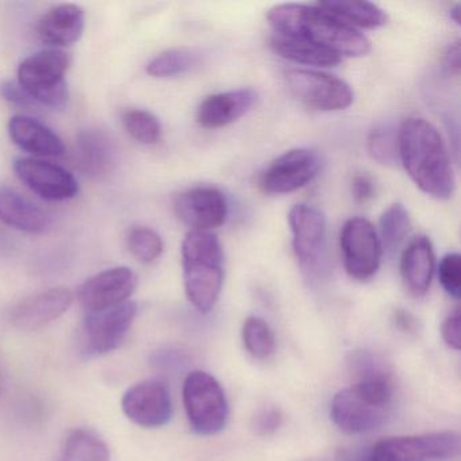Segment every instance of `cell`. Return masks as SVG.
Wrapping results in <instances>:
<instances>
[{
  "label": "cell",
  "instance_id": "1",
  "mask_svg": "<svg viewBox=\"0 0 461 461\" xmlns=\"http://www.w3.org/2000/svg\"><path fill=\"white\" fill-rule=\"evenodd\" d=\"M399 163L426 195L452 198L456 177L439 131L423 118H407L398 131Z\"/></svg>",
  "mask_w": 461,
  "mask_h": 461
},
{
  "label": "cell",
  "instance_id": "2",
  "mask_svg": "<svg viewBox=\"0 0 461 461\" xmlns=\"http://www.w3.org/2000/svg\"><path fill=\"white\" fill-rule=\"evenodd\" d=\"M267 18L275 34L306 40L341 59L363 58L371 50V42L363 33L318 5H277Z\"/></svg>",
  "mask_w": 461,
  "mask_h": 461
},
{
  "label": "cell",
  "instance_id": "3",
  "mask_svg": "<svg viewBox=\"0 0 461 461\" xmlns=\"http://www.w3.org/2000/svg\"><path fill=\"white\" fill-rule=\"evenodd\" d=\"M393 380L384 372L364 375L331 402V420L345 433L361 434L382 426L390 414Z\"/></svg>",
  "mask_w": 461,
  "mask_h": 461
},
{
  "label": "cell",
  "instance_id": "4",
  "mask_svg": "<svg viewBox=\"0 0 461 461\" xmlns=\"http://www.w3.org/2000/svg\"><path fill=\"white\" fill-rule=\"evenodd\" d=\"M182 258L188 301L198 312H212L225 279V256L220 239L212 231H188L183 240Z\"/></svg>",
  "mask_w": 461,
  "mask_h": 461
},
{
  "label": "cell",
  "instance_id": "5",
  "mask_svg": "<svg viewBox=\"0 0 461 461\" xmlns=\"http://www.w3.org/2000/svg\"><path fill=\"white\" fill-rule=\"evenodd\" d=\"M68 67L69 58L63 50H41L20 64L18 85L32 101L52 109H64L69 98L66 82Z\"/></svg>",
  "mask_w": 461,
  "mask_h": 461
},
{
  "label": "cell",
  "instance_id": "6",
  "mask_svg": "<svg viewBox=\"0 0 461 461\" xmlns=\"http://www.w3.org/2000/svg\"><path fill=\"white\" fill-rule=\"evenodd\" d=\"M183 402L188 422L195 433L214 436L228 422L229 404L215 377L203 371H193L183 385Z\"/></svg>",
  "mask_w": 461,
  "mask_h": 461
},
{
  "label": "cell",
  "instance_id": "7",
  "mask_svg": "<svg viewBox=\"0 0 461 461\" xmlns=\"http://www.w3.org/2000/svg\"><path fill=\"white\" fill-rule=\"evenodd\" d=\"M460 452V436L455 431L391 437L377 442L369 461H447Z\"/></svg>",
  "mask_w": 461,
  "mask_h": 461
},
{
  "label": "cell",
  "instance_id": "8",
  "mask_svg": "<svg viewBox=\"0 0 461 461\" xmlns=\"http://www.w3.org/2000/svg\"><path fill=\"white\" fill-rule=\"evenodd\" d=\"M285 85L290 93L307 107L320 112L348 109L355 99L352 88L345 80L312 69H287Z\"/></svg>",
  "mask_w": 461,
  "mask_h": 461
},
{
  "label": "cell",
  "instance_id": "9",
  "mask_svg": "<svg viewBox=\"0 0 461 461\" xmlns=\"http://www.w3.org/2000/svg\"><path fill=\"white\" fill-rule=\"evenodd\" d=\"M344 267L353 279H371L379 271L383 247L375 226L366 218L348 220L339 233Z\"/></svg>",
  "mask_w": 461,
  "mask_h": 461
},
{
  "label": "cell",
  "instance_id": "10",
  "mask_svg": "<svg viewBox=\"0 0 461 461\" xmlns=\"http://www.w3.org/2000/svg\"><path fill=\"white\" fill-rule=\"evenodd\" d=\"M322 167L320 153L309 148L288 150L264 172L260 187L271 195L294 193L312 182Z\"/></svg>",
  "mask_w": 461,
  "mask_h": 461
},
{
  "label": "cell",
  "instance_id": "11",
  "mask_svg": "<svg viewBox=\"0 0 461 461\" xmlns=\"http://www.w3.org/2000/svg\"><path fill=\"white\" fill-rule=\"evenodd\" d=\"M137 315L136 302L128 301L101 312H87L85 321L86 349L93 355H106L121 347Z\"/></svg>",
  "mask_w": 461,
  "mask_h": 461
},
{
  "label": "cell",
  "instance_id": "12",
  "mask_svg": "<svg viewBox=\"0 0 461 461\" xmlns=\"http://www.w3.org/2000/svg\"><path fill=\"white\" fill-rule=\"evenodd\" d=\"M122 410L131 422L141 428H161L172 418L171 393L160 380H144L126 391Z\"/></svg>",
  "mask_w": 461,
  "mask_h": 461
},
{
  "label": "cell",
  "instance_id": "13",
  "mask_svg": "<svg viewBox=\"0 0 461 461\" xmlns=\"http://www.w3.org/2000/svg\"><path fill=\"white\" fill-rule=\"evenodd\" d=\"M137 283L139 279L133 269L115 267L86 280L77 296L86 312H101L128 302L136 291Z\"/></svg>",
  "mask_w": 461,
  "mask_h": 461
},
{
  "label": "cell",
  "instance_id": "14",
  "mask_svg": "<svg viewBox=\"0 0 461 461\" xmlns=\"http://www.w3.org/2000/svg\"><path fill=\"white\" fill-rule=\"evenodd\" d=\"M14 169L26 187L47 201H67L79 193V185L74 175L50 161L18 158Z\"/></svg>",
  "mask_w": 461,
  "mask_h": 461
},
{
  "label": "cell",
  "instance_id": "15",
  "mask_svg": "<svg viewBox=\"0 0 461 461\" xmlns=\"http://www.w3.org/2000/svg\"><path fill=\"white\" fill-rule=\"evenodd\" d=\"M228 201L215 187H195L185 191L175 201V212L191 230L212 231L225 223Z\"/></svg>",
  "mask_w": 461,
  "mask_h": 461
},
{
  "label": "cell",
  "instance_id": "16",
  "mask_svg": "<svg viewBox=\"0 0 461 461\" xmlns=\"http://www.w3.org/2000/svg\"><path fill=\"white\" fill-rule=\"evenodd\" d=\"M293 247L296 258L304 268H312L320 260L326 242V218L321 210L309 204H295L288 214Z\"/></svg>",
  "mask_w": 461,
  "mask_h": 461
},
{
  "label": "cell",
  "instance_id": "17",
  "mask_svg": "<svg viewBox=\"0 0 461 461\" xmlns=\"http://www.w3.org/2000/svg\"><path fill=\"white\" fill-rule=\"evenodd\" d=\"M72 302L74 295L68 288H50L15 304L10 312V321L21 330H40L66 314Z\"/></svg>",
  "mask_w": 461,
  "mask_h": 461
},
{
  "label": "cell",
  "instance_id": "18",
  "mask_svg": "<svg viewBox=\"0 0 461 461\" xmlns=\"http://www.w3.org/2000/svg\"><path fill=\"white\" fill-rule=\"evenodd\" d=\"M258 94L252 88H239L207 96L196 112V121L204 129H220L236 122L258 104Z\"/></svg>",
  "mask_w": 461,
  "mask_h": 461
},
{
  "label": "cell",
  "instance_id": "19",
  "mask_svg": "<svg viewBox=\"0 0 461 461\" xmlns=\"http://www.w3.org/2000/svg\"><path fill=\"white\" fill-rule=\"evenodd\" d=\"M86 15L74 4L59 5L48 10L37 25V33L44 44L52 48L71 47L82 39Z\"/></svg>",
  "mask_w": 461,
  "mask_h": 461
},
{
  "label": "cell",
  "instance_id": "20",
  "mask_svg": "<svg viewBox=\"0 0 461 461\" xmlns=\"http://www.w3.org/2000/svg\"><path fill=\"white\" fill-rule=\"evenodd\" d=\"M0 221L31 234L47 233L52 226V218L45 210L10 187H0Z\"/></svg>",
  "mask_w": 461,
  "mask_h": 461
},
{
  "label": "cell",
  "instance_id": "21",
  "mask_svg": "<svg viewBox=\"0 0 461 461\" xmlns=\"http://www.w3.org/2000/svg\"><path fill=\"white\" fill-rule=\"evenodd\" d=\"M9 134L17 147L40 158H59L66 152L63 140L52 129L28 115L13 117Z\"/></svg>",
  "mask_w": 461,
  "mask_h": 461
},
{
  "label": "cell",
  "instance_id": "22",
  "mask_svg": "<svg viewBox=\"0 0 461 461\" xmlns=\"http://www.w3.org/2000/svg\"><path fill=\"white\" fill-rule=\"evenodd\" d=\"M436 258L433 245L426 236L410 241L402 255L401 274L407 290L414 296H423L433 280Z\"/></svg>",
  "mask_w": 461,
  "mask_h": 461
},
{
  "label": "cell",
  "instance_id": "23",
  "mask_svg": "<svg viewBox=\"0 0 461 461\" xmlns=\"http://www.w3.org/2000/svg\"><path fill=\"white\" fill-rule=\"evenodd\" d=\"M77 161L80 169L90 176L109 174L114 164L112 140L98 129L82 131L77 141Z\"/></svg>",
  "mask_w": 461,
  "mask_h": 461
},
{
  "label": "cell",
  "instance_id": "24",
  "mask_svg": "<svg viewBox=\"0 0 461 461\" xmlns=\"http://www.w3.org/2000/svg\"><path fill=\"white\" fill-rule=\"evenodd\" d=\"M271 48L277 56L293 61V63L304 64V66L330 68L339 66L342 59L334 53L328 52L306 40L295 37L279 36L271 37Z\"/></svg>",
  "mask_w": 461,
  "mask_h": 461
},
{
  "label": "cell",
  "instance_id": "25",
  "mask_svg": "<svg viewBox=\"0 0 461 461\" xmlns=\"http://www.w3.org/2000/svg\"><path fill=\"white\" fill-rule=\"evenodd\" d=\"M321 9L341 20L352 28L377 29L387 25L388 15L377 5L369 2L326 0L318 2Z\"/></svg>",
  "mask_w": 461,
  "mask_h": 461
},
{
  "label": "cell",
  "instance_id": "26",
  "mask_svg": "<svg viewBox=\"0 0 461 461\" xmlns=\"http://www.w3.org/2000/svg\"><path fill=\"white\" fill-rule=\"evenodd\" d=\"M58 461H110V449L93 431L75 429L67 436Z\"/></svg>",
  "mask_w": 461,
  "mask_h": 461
},
{
  "label": "cell",
  "instance_id": "27",
  "mask_svg": "<svg viewBox=\"0 0 461 461\" xmlns=\"http://www.w3.org/2000/svg\"><path fill=\"white\" fill-rule=\"evenodd\" d=\"M411 228L409 212L402 203H393L384 210L379 221V239L383 249L393 253L409 234Z\"/></svg>",
  "mask_w": 461,
  "mask_h": 461
},
{
  "label": "cell",
  "instance_id": "28",
  "mask_svg": "<svg viewBox=\"0 0 461 461\" xmlns=\"http://www.w3.org/2000/svg\"><path fill=\"white\" fill-rule=\"evenodd\" d=\"M199 63V55L188 48H174L156 56L147 67L153 77H174L187 74Z\"/></svg>",
  "mask_w": 461,
  "mask_h": 461
},
{
  "label": "cell",
  "instance_id": "29",
  "mask_svg": "<svg viewBox=\"0 0 461 461\" xmlns=\"http://www.w3.org/2000/svg\"><path fill=\"white\" fill-rule=\"evenodd\" d=\"M369 156L383 166L393 167L399 163L398 131L390 123L375 126L366 140Z\"/></svg>",
  "mask_w": 461,
  "mask_h": 461
},
{
  "label": "cell",
  "instance_id": "30",
  "mask_svg": "<svg viewBox=\"0 0 461 461\" xmlns=\"http://www.w3.org/2000/svg\"><path fill=\"white\" fill-rule=\"evenodd\" d=\"M242 339L248 352L258 360H267L276 349L274 331L266 321L258 317H249L245 321Z\"/></svg>",
  "mask_w": 461,
  "mask_h": 461
},
{
  "label": "cell",
  "instance_id": "31",
  "mask_svg": "<svg viewBox=\"0 0 461 461\" xmlns=\"http://www.w3.org/2000/svg\"><path fill=\"white\" fill-rule=\"evenodd\" d=\"M123 126L126 131L136 141L145 145H155L160 142L161 123L156 115L147 110H128L122 115Z\"/></svg>",
  "mask_w": 461,
  "mask_h": 461
},
{
  "label": "cell",
  "instance_id": "32",
  "mask_svg": "<svg viewBox=\"0 0 461 461\" xmlns=\"http://www.w3.org/2000/svg\"><path fill=\"white\" fill-rule=\"evenodd\" d=\"M128 247L131 255L145 264L158 260L164 252V242L158 233L144 226L129 231Z\"/></svg>",
  "mask_w": 461,
  "mask_h": 461
},
{
  "label": "cell",
  "instance_id": "33",
  "mask_svg": "<svg viewBox=\"0 0 461 461\" xmlns=\"http://www.w3.org/2000/svg\"><path fill=\"white\" fill-rule=\"evenodd\" d=\"M438 279L442 288L452 298H460L461 258L458 253H447L439 261Z\"/></svg>",
  "mask_w": 461,
  "mask_h": 461
},
{
  "label": "cell",
  "instance_id": "34",
  "mask_svg": "<svg viewBox=\"0 0 461 461\" xmlns=\"http://www.w3.org/2000/svg\"><path fill=\"white\" fill-rule=\"evenodd\" d=\"M283 414L279 409H266L258 412L253 420V430L258 436H268L282 425Z\"/></svg>",
  "mask_w": 461,
  "mask_h": 461
},
{
  "label": "cell",
  "instance_id": "35",
  "mask_svg": "<svg viewBox=\"0 0 461 461\" xmlns=\"http://www.w3.org/2000/svg\"><path fill=\"white\" fill-rule=\"evenodd\" d=\"M460 323V310L456 309L452 314L447 315L441 326L442 339L455 350H460L461 347Z\"/></svg>",
  "mask_w": 461,
  "mask_h": 461
},
{
  "label": "cell",
  "instance_id": "36",
  "mask_svg": "<svg viewBox=\"0 0 461 461\" xmlns=\"http://www.w3.org/2000/svg\"><path fill=\"white\" fill-rule=\"evenodd\" d=\"M376 193L374 180L366 175H356L352 182L353 198L357 203H366L371 201Z\"/></svg>",
  "mask_w": 461,
  "mask_h": 461
},
{
  "label": "cell",
  "instance_id": "37",
  "mask_svg": "<svg viewBox=\"0 0 461 461\" xmlns=\"http://www.w3.org/2000/svg\"><path fill=\"white\" fill-rule=\"evenodd\" d=\"M0 93L10 104H21V106H29V104H33L31 96L23 90L20 85H15V83H6V85L2 86Z\"/></svg>",
  "mask_w": 461,
  "mask_h": 461
},
{
  "label": "cell",
  "instance_id": "38",
  "mask_svg": "<svg viewBox=\"0 0 461 461\" xmlns=\"http://www.w3.org/2000/svg\"><path fill=\"white\" fill-rule=\"evenodd\" d=\"M393 323L399 330L403 333H415L418 329V321L411 312L406 310L398 309L393 312Z\"/></svg>",
  "mask_w": 461,
  "mask_h": 461
},
{
  "label": "cell",
  "instance_id": "39",
  "mask_svg": "<svg viewBox=\"0 0 461 461\" xmlns=\"http://www.w3.org/2000/svg\"><path fill=\"white\" fill-rule=\"evenodd\" d=\"M444 68L452 75H458L460 72V47L458 44L453 45L445 53Z\"/></svg>",
  "mask_w": 461,
  "mask_h": 461
},
{
  "label": "cell",
  "instance_id": "40",
  "mask_svg": "<svg viewBox=\"0 0 461 461\" xmlns=\"http://www.w3.org/2000/svg\"><path fill=\"white\" fill-rule=\"evenodd\" d=\"M458 15H460V5H456V6L450 10V18H452L456 25H460V18H458Z\"/></svg>",
  "mask_w": 461,
  "mask_h": 461
},
{
  "label": "cell",
  "instance_id": "41",
  "mask_svg": "<svg viewBox=\"0 0 461 461\" xmlns=\"http://www.w3.org/2000/svg\"><path fill=\"white\" fill-rule=\"evenodd\" d=\"M2 388H4V377H2V374H0V393H2Z\"/></svg>",
  "mask_w": 461,
  "mask_h": 461
}]
</instances>
